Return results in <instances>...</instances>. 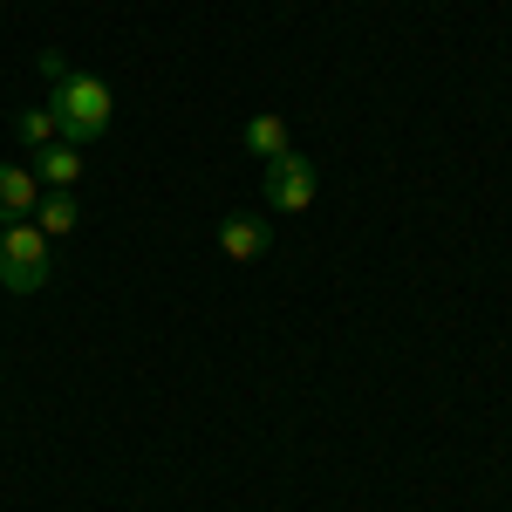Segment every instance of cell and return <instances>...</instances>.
Returning <instances> with one entry per match:
<instances>
[{
	"instance_id": "1",
	"label": "cell",
	"mask_w": 512,
	"mask_h": 512,
	"mask_svg": "<svg viewBox=\"0 0 512 512\" xmlns=\"http://www.w3.org/2000/svg\"><path fill=\"white\" fill-rule=\"evenodd\" d=\"M48 110H55V137L76 144V151H89V144L110 137V110H117V96H110V82H96V76H69V82H55Z\"/></svg>"
},
{
	"instance_id": "2",
	"label": "cell",
	"mask_w": 512,
	"mask_h": 512,
	"mask_svg": "<svg viewBox=\"0 0 512 512\" xmlns=\"http://www.w3.org/2000/svg\"><path fill=\"white\" fill-rule=\"evenodd\" d=\"M55 274V246L41 233L35 219H21V226H0V287L7 294H41Z\"/></svg>"
},
{
	"instance_id": "3",
	"label": "cell",
	"mask_w": 512,
	"mask_h": 512,
	"mask_svg": "<svg viewBox=\"0 0 512 512\" xmlns=\"http://www.w3.org/2000/svg\"><path fill=\"white\" fill-rule=\"evenodd\" d=\"M260 192H267V205H274V212H308V205H315V192H321L315 158L280 151V158L267 164V178H260Z\"/></svg>"
},
{
	"instance_id": "4",
	"label": "cell",
	"mask_w": 512,
	"mask_h": 512,
	"mask_svg": "<svg viewBox=\"0 0 512 512\" xmlns=\"http://www.w3.org/2000/svg\"><path fill=\"white\" fill-rule=\"evenodd\" d=\"M267 246H274V233H267L260 212H233V219L219 226V253L239 260V267H246V260H267Z\"/></svg>"
},
{
	"instance_id": "5",
	"label": "cell",
	"mask_w": 512,
	"mask_h": 512,
	"mask_svg": "<svg viewBox=\"0 0 512 512\" xmlns=\"http://www.w3.org/2000/svg\"><path fill=\"white\" fill-rule=\"evenodd\" d=\"M35 205H41V178L21 171V164H0V226L35 219Z\"/></svg>"
},
{
	"instance_id": "6",
	"label": "cell",
	"mask_w": 512,
	"mask_h": 512,
	"mask_svg": "<svg viewBox=\"0 0 512 512\" xmlns=\"http://www.w3.org/2000/svg\"><path fill=\"white\" fill-rule=\"evenodd\" d=\"M35 178H41V192H69V185L82 178V151H76V144H62V137L41 144V151H35Z\"/></svg>"
},
{
	"instance_id": "7",
	"label": "cell",
	"mask_w": 512,
	"mask_h": 512,
	"mask_svg": "<svg viewBox=\"0 0 512 512\" xmlns=\"http://www.w3.org/2000/svg\"><path fill=\"white\" fill-rule=\"evenodd\" d=\"M76 219H82L76 192H41V205H35V226H41V233H48V239L76 233Z\"/></svg>"
},
{
	"instance_id": "8",
	"label": "cell",
	"mask_w": 512,
	"mask_h": 512,
	"mask_svg": "<svg viewBox=\"0 0 512 512\" xmlns=\"http://www.w3.org/2000/svg\"><path fill=\"white\" fill-rule=\"evenodd\" d=\"M239 144H246V151H253L260 164H274L280 151H287V123H280V117H246Z\"/></svg>"
},
{
	"instance_id": "9",
	"label": "cell",
	"mask_w": 512,
	"mask_h": 512,
	"mask_svg": "<svg viewBox=\"0 0 512 512\" xmlns=\"http://www.w3.org/2000/svg\"><path fill=\"white\" fill-rule=\"evenodd\" d=\"M14 137H21V144H55V110H48V103H41V110H21V117H14Z\"/></svg>"
},
{
	"instance_id": "10",
	"label": "cell",
	"mask_w": 512,
	"mask_h": 512,
	"mask_svg": "<svg viewBox=\"0 0 512 512\" xmlns=\"http://www.w3.org/2000/svg\"><path fill=\"white\" fill-rule=\"evenodd\" d=\"M35 69H41L48 82H69V76H76V69H69V62H62L55 48H41V55H35Z\"/></svg>"
}]
</instances>
